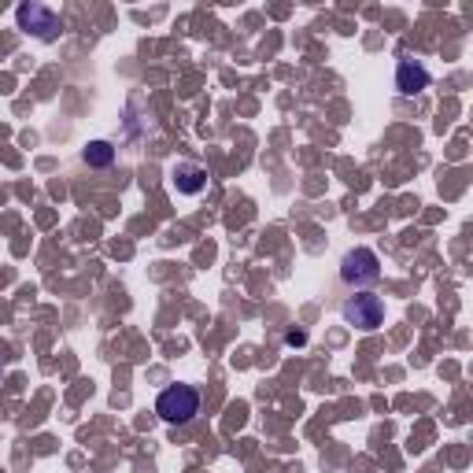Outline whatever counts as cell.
<instances>
[{
	"mask_svg": "<svg viewBox=\"0 0 473 473\" xmlns=\"http://www.w3.org/2000/svg\"><path fill=\"white\" fill-rule=\"evenodd\" d=\"M155 414H160L167 425H185L200 414V392L193 385H170L155 399Z\"/></svg>",
	"mask_w": 473,
	"mask_h": 473,
	"instance_id": "cell-1",
	"label": "cell"
},
{
	"mask_svg": "<svg viewBox=\"0 0 473 473\" xmlns=\"http://www.w3.org/2000/svg\"><path fill=\"white\" fill-rule=\"evenodd\" d=\"M285 344H288V348H304V344H307V333L288 329V333H285Z\"/></svg>",
	"mask_w": 473,
	"mask_h": 473,
	"instance_id": "cell-8",
	"label": "cell"
},
{
	"mask_svg": "<svg viewBox=\"0 0 473 473\" xmlns=\"http://www.w3.org/2000/svg\"><path fill=\"white\" fill-rule=\"evenodd\" d=\"M85 163L89 167H111V163H115V145H111V141H89Z\"/></svg>",
	"mask_w": 473,
	"mask_h": 473,
	"instance_id": "cell-7",
	"label": "cell"
},
{
	"mask_svg": "<svg viewBox=\"0 0 473 473\" xmlns=\"http://www.w3.org/2000/svg\"><path fill=\"white\" fill-rule=\"evenodd\" d=\"M170 182H174V189L182 193V196H200V193L208 189V170L200 167V163H177L170 170Z\"/></svg>",
	"mask_w": 473,
	"mask_h": 473,
	"instance_id": "cell-6",
	"label": "cell"
},
{
	"mask_svg": "<svg viewBox=\"0 0 473 473\" xmlns=\"http://www.w3.org/2000/svg\"><path fill=\"white\" fill-rule=\"evenodd\" d=\"M341 314H344V322H348L351 329H359V333H374L381 322H385V304H381V300L374 296V292H355V296L344 300Z\"/></svg>",
	"mask_w": 473,
	"mask_h": 473,
	"instance_id": "cell-2",
	"label": "cell"
},
{
	"mask_svg": "<svg viewBox=\"0 0 473 473\" xmlns=\"http://www.w3.org/2000/svg\"><path fill=\"white\" fill-rule=\"evenodd\" d=\"M15 22H19V30L34 34L37 41H56L59 30H63V19L49 4H37V0H30V4H19Z\"/></svg>",
	"mask_w": 473,
	"mask_h": 473,
	"instance_id": "cell-3",
	"label": "cell"
},
{
	"mask_svg": "<svg viewBox=\"0 0 473 473\" xmlns=\"http://www.w3.org/2000/svg\"><path fill=\"white\" fill-rule=\"evenodd\" d=\"M433 75H430V67H425L422 59H411V56H403L396 63V89L403 97H418L422 89H430Z\"/></svg>",
	"mask_w": 473,
	"mask_h": 473,
	"instance_id": "cell-5",
	"label": "cell"
},
{
	"mask_svg": "<svg viewBox=\"0 0 473 473\" xmlns=\"http://www.w3.org/2000/svg\"><path fill=\"white\" fill-rule=\"evenodd\" d=\"M381 278V259L374 248H351V252L341 259V281L351 288H367Z\"/></svg>",
	"mask_w": 473,
	"mask_h": 473,
	"instance_id": "cell-4",
	"label": "cell"
}]
</instances>
